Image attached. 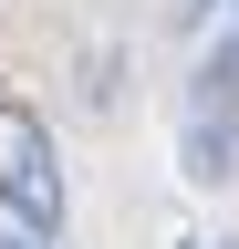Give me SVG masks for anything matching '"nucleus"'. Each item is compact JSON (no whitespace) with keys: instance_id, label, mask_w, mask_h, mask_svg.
I'll return each mask as SVG.
<instances>
[{"instance_id":"obj_4","label":"nucleus","mask_w":239,"mask_h":249,"mask_svg":"<svg viewBox=\"0 0 239 249\" xmlns=\"http://www.w3.org/2000/svg\"><path fill=\"white\" fill-rule=\"evenodd\" d=\"M0 249H42V239H32V229H0Z\"/></svg>"},{"instance_id":"obj_2","label":"nucleus","mask_w":239,"mask_h":249,"mask_svg":"<svg viewBox=\"0 0 239 249\" xmlns=\"http://www.w3.org/2000/svg\"><path fill=\"white\" fill-rule=\"evenodd\" d=\"M177 156H187V177H198V187H229V177H239V83H198Z\"/></svg>"},{"instance_id":"obj_6","label":"nucleus","mask_w":239,"mask_h":249,"mask_svg":"<svg viewBox=\"0 0 239 249\" xmlns=\"http://www.w3.org/2000/svg\"><path fill=\"white\" fill-rule=\"evenodd\" d=\"M229 31H239V0H229Z\"/></svg>"},{"instance_id":"obj_5","label":"nucleus","mask_w":239,"mask_h":249,"mask_svg":"<svg viewBox=\"0 0 239 249\" xmlns=\"http://www.w3.org/2000/svg\"><path fill=\"white\" fill-rule=\"evenodd\" d=\"M177 11H187V21H208V11H219V0H177Z\"/></svg>"},{"instance_id":"obj_3","label":"nucleus","mask_w":239,"mask_h":249,"mask_svg":"<svg viewBox=\"0 0 239 249\" xmlns=\"http://www.w3.org/2000/svg\"><path fill=\"white\" fill-rule=\"evenodd\" d=\"M177 249H239V239H219V229H198V239H177Z\"/></svg>"},{"instance_id":"obj_1","label":"nucleus","mask_w":239,"mask_h":249,"mask_svg":"<svg viewBox=\"0 0 239 249\" xmlns=\"http://www.w3.org/2000/svg\"><path fill=\"white\" fill-rule=\"evenodd\" d=\"M0 218L32 239L63 229V156H52V124L21 93H0Z\"/></svg>"}]
</instances>
